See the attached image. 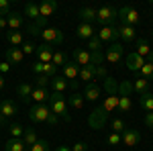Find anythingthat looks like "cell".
I'll return each instance as SVG.
<instances>
[{
	"label": "cell",
	"instance_id": "1",
	"mask_svg": "<svg viewBox=\"0 0 153 151\" xmlns=\"http://www.w3.org/2000/svg\"><path fill=\"white\" fill-rule=\"evenodd\" d=\"M104 90H106L104 102L88 116V127L94 129V131L104 127V123L110 118V112H112V110H118V102H120V98H118V82L114 80V78L108 76L104 80Z\"/></svg>",
	"mask_w": 153,
	"mask_h": 151
},
{
	"label": "cell",
	"instance_id": "2",
	"mask_svg": "<svg viewBox=\"0 0 153 151\" xmlns=\"http://www.w3.org/2000/svg\"><path fill=\"white\" fill-rule=\"evenodd\" d=\"M49 108H51L53 115L61 116L65 123L71 121V115L68 112V100L63 98V94H59V92H51L49 94Z\"/></svg>",
	"mask_w": 153,
	"mask_h": 151
},
{
	"label": "cell",
	"instance_id": "3",
	"mask_svg": "<svg viewBox=\"0 0 153 151\" xmlns=\"http://www.w3.org/2000/svg\"><path fill=\"white\" fill-rule=\"evenodd\" d=\"M131 92H133V82L125 80L118 84V112H131L133 108V102H131Z\"/></svg>",
	"mask_w": 153,
	"mask_h": 151
},
{
	"label": "cell",
	"instance_id": "4",
	"mask_svg": "<svg viewBox=\"0 0 153 151\" xmlns=\"http://www.w3.org/2000/svg\"><path fill=\"white\" fill-rule=\"evenodd\" d=\"M49 115H51V108L47 104H33L29 108V118L33 123H47Z\"/></svg>",
	"mask_w": 153,
	"mask_h": 151
},
{
	"label": "cell",
	"instance_id": "5",
	"mask_svg": "<svg viewBox=\"0 0 153 151\" xmlns=\"http://www.w3.org/2000/svg\"><path fill=\"white\" fill-rule=\"evenodd\" d=\"M118 19H120V25L137 27V25H139V12L135 10L133 6H120V10H118Z\"/></svg>",
	"mask_w": 153,
	"mask_h": 151
},
{
	"label": "cell",
	"instance_id": "6",
	"mask_svg": "<svg viewBox=\"0 0 153 151\" xmlns=\"http://www.w3.org/2000/svg\"><path fill=\"white\" fill-rule=\"evenodd\" d=\"M117 19H118V10H117V8H112V6H102V8H98V16H96V21L102 25V27L112 25Z\"/></svg>",
	"mask_w": 153,
	"mask_h": 151
},
{
	"label": "cell",
	"instance_id": "7",
	"mask_svg": "<svg viewBox=\"0 0 153 151\" xmlns=\"http://www.w3.org/2000/svg\"><path fill=\"white\" fill-rule=\"evenodd\" d=\"M96 37L102 43H117L118 39V27L108 25V27H100V31H96Z\"/></svg>",
	"mask_w": 153,
	"mask_h": 151
},
{
	"label": "cell",
	"instance_id": "8",
	"mask_svg": "<svg viewBox=\"0 0 153 151\" xmlns=\"http://www.w3.org/2000/svg\"><path fill=\"white\" fill-rule=\"evenodd\" d=\"M123 55H125V47L120 43H110V47L106 49V53H104V59L114 65V63H120Z\"/></svg>",
	"mask_w": 153,
	"mask_h": 151
},
{
	"label": "cell",
	"instance_id": "9",
	"mask_svg": "<svg viewBox=\"0 0 153 151\" xmlns=\"http://www.w3.org/2000/svg\"><path fill=\"white\" fill-rule=\"evenodd\" d=\"M53 53H55V45H49V43H41V45H37V61L39 63H51V59H53Z\"/></svg>",
	"mask_w": 153,
	"mask_h": 151
},
{
	"label": "cell",
	"instance_id": "10",
	"mask_svg": "<svg viewBox=\"0 0 153 151\" xmlns=\"http://www.w3.org/2000/svg\"><path fill=\"white\" fill-rule=\"evenodd\" d=\"M41 39H43V43H49V45H61L63 43V33L59 29H43Z\"/></svg>",
	"mask_w": 153,
	"mask_h": 151
},
{
	"label": "cell",
	"instance_id": "11",
	"mask_svg": "<svg viewBox=\"0 0 153 151\" xmlns=\"http://www.w3.org/2000/svg\"><path fill=\"white\" fill-rule=\"evenodd\" d=\"M145 63H147L145 57H141V55H139V53H135V51L127 55V68H129L133 74H139V71L143 70V65H145Z\"/></svg>",
	"mask_w": 153,
	"mask_h": 151
},
{
	"label": "cell",
	"instance_id": "12",
	"mask_svg": "<svg viewBox=\"0 0 153 151\" xmlns=\"http://www.w3.org/2000/svg\"><path fill=\"white\" fill-rule=\"evenodd\" d=\"M139 141H141V133L137 129H125L123 131V145L125 147H137Z\"/></svg>",
	"mask_w": 153,
	"mask_h": 151
},
{
	"label": "cell",
	"instance_id": "13",
	"mask_svg": "<svg viewBox=\"0 0 153 151\" xmlns=\"http://www.w3.org/2000/svg\"><path fill=\"white\" fill-rule=\"evenodd\" d=\"M118 39L125 43H133L137 41V29L129 27V25H118Z\"/></svg>",
	"mask_w": 153,
	"mask_h": 151
},
{
	"label": "cell",
	"instance_id": "14",
	"mask_svg": "<svg viewBox=\"0 0 153 151\" xmlns=\"http://www.w3.org/2000/svg\"><path fill=\"white\" fill-rule=\"evenodd\" d=\"M33 71H35L37 76H47V78H53V76H57V68L53 65V63H33Z\"/></svg>",
	"mask_w": 153,
	"mask_h": 151
},
{
	"label": "cell",
	"instance_id": "15",
	"mask_svg": "<svg viewBox=\"0 0 153 151\" xmlns=\"http://www.w3.org/2000/svg\"><path fill=\"white\" fill-rule=\"evenodd\" d=\"M100 94H102V88H100L96 82H90V84L84 86V98L90 100V102H96V100L100 98Z\"/></svg>",
	"mask_w": 153,
	"mask_h": 151
},
{
	"label": "cell",
	"instance_id": "16",
	"mask_svg": "<svg viewBox=\"0 0 153 151\" xmlns=\"http://www.w3.org/2000/svg\"><path fill=\"white\" fill-rule=\"evenodd\" d=\"M71 57H74V61H76L80 68L90 65V63H92V53H90L88 49H76V51L71 53Z\"/></svg>",
	"mask_w": 153,
	"mask_h": 151
},
{
	"label": "cell",
	"instance_id": "17",
	"mask_svg": "<svg viewBox=\"0 0 153 151\" xmlns=\"http://www.w3.org/2000/svg\"><path fill=\"white\" fill-rule=\"evenodd\" d=\"M65 80H71L76 82V78H80V65L76 63V61H68L65 65H63V74H61Z\"/></svg>",
	"mask_w": 153,
	"mask_h": 151
},
{
	"label": "cell",
	"instance_id": "18",
	"mask_svg": "<svg viewBox=\"0 0 153 151\" xmlns=\"http://www.w3.org/2000/svg\"><path fill=\"white\" fill-rule=\"evenodd\" d=\"M16 104L12 102V100H8V98H4L2 102H0V116H4V118H10V116L16 115Z\"/></svg>",
	"mask_w": 153,
	"mask_h": 151
},
{
	"label": "cell",
	"instance_id": "19",
	"mask_svg": "<svg viewBox=\"0 0 153 151\" xmlns=\"http://www.w3.org/2000/svg\"><path fill=\"white\" fill-rule=\"evenodd\" d=\"M80 82H86V84L96 82V65H94V63L80 68Z\"/></svg>",
	"mask_w": 153,
	"mask_h": 151
},
{
	"label": "cell",
	"instance_id": "20",
	"mask_svg": "<svg viewBox=\"0 0 153 151\" xmlns=\"http://www.w3.org/2000/svg\"><path fill=\"white\" fill-rule=\"evenodd\" d=\"M76 33H78V37L84 39V41H90L92 37H96L94 27H92V25H88V23H80V25H78V29H76Z\"/></svg>",
	"mask_w": 153,
	"mask_h": 151
},
{
	"label": "cell",
	"instance_id": "21",
	"mask_svg": "<svg viewBox=\"0 0 153 151\" xmlns=\"http://www.w3.org/2000/svg\"><path fill=\"white\" fill-rule=\"evenodd\" d=\"M55 10H57V2L55 0H45V2L39 4V12H41L43 19H49L51 14H55Z\"/></svg>",
	"mask_w": 153,
	"mask_h": 151
},
{
	"label": "cell",
	"instance_id": "22",
	"mask_svg": "<svg viewBox=\"0 0 153 151\" xmlns=\"http://www.w3.org/2000/svg\"><path fill=\"white\" fill-rule=\"evenodd\" d=\"M31 100L35 102V104H45L49 100V90L47 88H33V94H31Z\"/></svg>",
	"mask_w": 153,
	"mask_h": 151
},
{
	"label": "cell",
	"instance_id": "23",
	"mask_svg": "<svg viewBox=\"0 0 153 151\" xmlns=\"http://www.w3.org/2000/svg\"><path fill=\"white\" fill-rule=\"evenodd\" d=\"M23 14L21 12H10L8 16H6V21H8V29L10 31H21L23 29Z\"/></svg>",
	"mask_w": 153,
	"mask_h": 151
},
{
	"label": "cell",
	"instance_id": "24",
	"mask_svg": "<svg viewBox=\"0 0 153 151\" xmlns=\"http://www.w3.org/2000/svg\"><path fill=\"white\" fill-rule=\"evenodd\" d=\"M96 16H98V8H92V6H84L82 10H80V19H82V23L92 25V23L96 21Z\"/></svg>",
	"mask_w": 153,
	"mask_h": 151
},
{
	"label": "cell",
	"instance_id": "25",
	"mask_svg": "<svg viewBox=\"0 0 153 151\" xmlns=\"http://www.w3.org/2000/svg\"><path fill=\"white\" fill-rule=\"evenodd\" d=\"M25 57L23 49L21 47H10V49H6V61L8 63H21Z\"/></svg>",
	"mask_w": 153,
	"mask_h": 151
},
{
	"label": "cell",
	"instance_id": "26",
	"mask_svg": "<svg viewBox=\"0 0 153 151\" xmlns=\"http://www.w3.org/2000/svg\"><path fill=\"white\" fill-rule=\"evenodd\" d=\"M133 92H137L139 96L145 92H149V80H145L141 76H137L135 80H133Z\"/></svg>",
	"mask_w": 153,
	"mask_h": 151
},
{
	"label": "cell",
	"instance_id": "27",
	"mask_svg": "<svg viewBox=\"0 0 153 151\" xmlns=\"http://www.w3.org/2000/svg\"><path fill=\"white\" fill-rule=\"evenodd\" d=\"M51 88H53V92H59V94H63V90L68 88V80L63 78V76H53L51 78Z\"/></svg>",
	"mask_w": 153,
	"mask_h": 151
},
{
	"label": "cell",
	"instance_id": "28",
	"mask_svg": "<svg viewBox=\"0 0 153 151\" xmlns=\"http://www.w3.org/2000/svg\"><path fill=\"white\" fill-rule=\"evenodd\" d=\"M25 16H29V19H33V21H39V19H41L39 4H35V2H27V4H25Z\"/></svg>",
	"mask_w": 153,
	"mask_h": 151
},
{
	"label": "cell",
	"instance_id": "29",
	"mask_svg": "<svg viewBox=\"0 0 153 151\" xmlns=\"http://www.w3.org/2000/svg\"><path fill=\"white\" fill-rule=\"evenodd\" d=\"M139 104L145 112H153V92H145L139 98Z\"/></svg>",
	"mask_w": 153,
	"mask_h": 151
},
{
	"label": "cell",
	"instance_id": "30",
	"mask_svg": "<svg viewBox=\"0 0 153 151\" xmlns=\"http://www.w3.org/2000/svg\"><path fill=\"white\" fill-rule=\"evenodd\" d=\"M4 151H27V145L23 139H8L4 145Z\"/></svg>",
	"mask_w": 153,
	"mask_h": 151
},
{
	"label": "cell",
	"instance_id": "31",
	"mask_svg": "<svg viewBox=\"0 0 153 151\" xmlns=\"http://www.w3.org/2000/svg\"><path fill=\"white\" fill-rule=\"evenodd\" d=\"M23 141H25V145H27V149L29 147H33L37 141H39V137H37V131L33 127H29L27 131H25V135H23Z\"/></svg>",
	"mask_w": 153,
	"mask_h": 151
},
{
	"label": "cell",
	"instance_id": "32",
	"mask_svg": "<svg viewBox=\"0 0 153 151\" xmlns=\"http://www.w3.org/2000/svg\"><path fill=\"white\" fill-rule=\"evenodd\" d=\"M151 51H153V47L149 45V43H147L145 39H137V51H135V53H139L141 57H145V59H147Z\"/></svg>",
	"mask_w": 153,
	"mask_h": 151
},
{
	"label": "cell",
	"instance_id": "33",
	"mask_svg": "<svg viewBox=\"0 0 153 151\" xmlns=\"http://www.w3.org/2000/svg\"><path fill=\"white\" fill-rule=\"evenodd\" d=\"M90 53H104V43L98 39V37H92L90 41H88V47H86Z\"/></svg>",
	"mask_w": 153,
	"mask_h": 151
},
{
	"label": "cell",
	"instance_id": "34",
	"mask_svg": "<svg viewBox=\"0 0 153 151\" xmlns=\"http://www.w3.org/2000/svg\"><path fill=\"white\" fill-rule=\"evenodd\" d=\"M16 92H19V96H21V98H23V102H31V94H33V86H31V84H19Z\"/></svg>",
	"mask_w": 153,
	"mask_h": 151
},
{
	"label": "cell",
	"instance_id": "35",
	"mask_svg": "<svg viewBox=\"0 0 153 151\" xmlns=\"http://www.w3.org/2000/svg\"><path fill=\"white\" fill-rule=\"evenodd\" d=\"M84 100H86V98H84V94L74 92V94L70 96V98H68V106H71V108H76V110H80V108L84 106Z\"/></svg>",
	"mask_w": 153,
	"mask_h": 151
},
{
	"label": "cell",
	"instance_id": "36",
	"mask_svg": "<svg viewBox=\"0 0 153 151\" xmlns=\"http://www.w3.org/2000/svg\"><path fill=\"white\" fill-rule=\"evenodd\" d=\"M6 39H8V43L12 47H23V33L21 31H10V33H6Z\"/></svg>",
	"mask_w": 153,
	"mask_h": 151
},
{
	"label": "cell",
	"instance_id": "37",
	"mask_svg": "<svg viewBox=\"0 0 153 151\" xmlns=\"http://www.w3.org/2000/svg\"><path fill=\"white\" fill-rule=\"evenodd\" d=\"M51 63L55 65V68H63L65 63H68V55L63 53V51H59V49H55V53H53V59H51Z\"/></svg>",
	"mask_w": 153,
	"mask_h": 151
},
{
	"label": "cell",
	"instance_id": "38",
	"mask_svg": "<svg viewBox=\"0 0 153 151\" xmlns=\"http://www.w3.org/2000/svg\"><path fill=\"white\" fill-rule=\"evenodd\" d=\"M25 131H27V129H23V125H19V123L10 125V139H23Z\"/></svg>",
	"mask_w": 153,
	"mask_h": 151
},
{
	"label": "cell",
	"instance_id": "39",
	"mask_svg": "<svg viewBox=\"0 0 153 151\" xmlns=\"http://www.w3.org/2000/svg\"><path fill=\"white\" fill-rule=\"evenodd\" d=\"M139 76H141V78H145V80H153V63H149V61H147V63L143 65V70L139 71Z\"/></svg>",
	"mask_w": 153,
	"mask_h": 151
},
{
	"label": "cell",
	"instance_id": "40",
	"mask_svg": "<svg viewBox=\"0 0 153 151\" xmlns=\"http://www.w3.org/2000/svg\"><path fill=\"white\" fill-rule=\"evenodd\" d=\"M106 143H108V145H112V147H114V145H120V143H123V135L112 131V133L106 137Z\"/></svg>",
	"mask_w": 153,
	"mask_h": 151
},
{
	"label": "cell",
	"instance_id": "41",
	"mask_svg": "<svg viewBox=\"0 0 153 151\" xmlns=\"http://www.w3.org/2000/svg\"><path fill=\"white\" fill-rule=\"evenodd\" d=\"M110 127H112V131H114V133H120V135H123V131H125V121H123V118H112V123H110Z\"/></svg>",
	"mask_w": 153,
	"mask_h": 151
},
{
	"label": "cell",
	"instance_id": "42",
	"mask_svg": "<svg viewBox=\"0 0 153 151\" xmlns=\"http://www.w3.org/2000/svg\"><path fill=\"white\" fill-rule=\"evenodd\" d=\"M29 151H51V149H49V143L45 139H39L33 147H29Z\"/></svg>",
	"mask_w": 153,
	"mask_h": 151
},
{
	"label": "cell",
	"instance_id": "43",
	"mask_svg": "<svg viewBox=\"0 0 153 151\" xmlns=\"http://www.w3.org/2000/svg\"><path fill=\"white\" fill-rule=\"evenodd\" d=\"M8 14H10V2L0 0V16H8Z\"/></svg>",
	"mask_w": 153,
	"mask_h": 151
},
{
	"label": "cell",
	"instance_id": "44",
	"mask_svg": "<svg viewBox=\"0 0 153 151\" xmlns=\"http://www.w3.org/2000/svg\"><path fill=\"white\" fill-rule=\"evenodd\" d=\"M21 49H23L25 55H29V53H35V51H37V45H35V43H31V41H25Z\"/></svg>",
	"mask_w": 153,
	"mask_h": 151
},
{
	"label": "cell",
	"instance_id": "45",
	"mask_svg": "<svg viewBox=\"0 0 153 151\" xmlns=\"http://www.w3.org/2000/svg\"><path fill=\"white\" fill-rule=\"evenodd\" d=\"M37 88H47L49 84H51V78H47V76H37Z\"/></svg>",
	"mask_w": 153,
	"mask_h": 151
},
{
	"label": "cell",
	"instance_id": "46",
	"mask_svg": "<svg viewBox=\"0 0 153 151\" xmlns=\"http://www.w3.org/2000/svg\"><path fill=\"white\" fill-rule=\"evenodd\" d=\"M27 31H29V35H33V37H39L41 35V33H43V29H41V27H39V25H29V27H27Z\"/></svg>",
	"mask_w": 153,
	"mask_h": 151
},
{
	"label": "cell",
	"instance_id": "47",
	"mask_svg": "<svg viewBox=\"0 0 153 151\" xmlns=\"http://www.w3.org/2000/svg\"><path fill=\"white\" fill-rule=\"evenodd\" d=\"M98 78H102V80L108 78V71H106L104 65H96V80H98Z\"/></svg>",
	"mask_w": 153,
	"mask_h": 151
},
{
	"label": "cell",
	"instance_id": "48",
	"mask_svg": "<svg viewBox=\"0 0 153 151\" xmlns=\"http://www.w3.org/2000/svg\"><path fill=\"white\" fill-rule=\"evenodd\" d=\"M71 151H88V143H84V141H78L76 145H71Z\"/></svg>",
	"mask_w": 153,
	"mask_h": 151
},
{
	"label": "cell",
	"instance_id": "49",
	"mask_svg": "<svg viewBox=\"0 0 153 151\" xmlns=\"http://www.w3.org/2000/svg\"><path fill=\"white\" fill-rule=\"evenodd\" d=\"M57 123H59V116L51 112V115H49V118H47V125H51V127H55Z\"/></svg>",
	"mask_w": 153,
	"mask_h": 151
},
{
	"label": "cell",
	"instance_id": "50",
	"mask_svg": "<svg viewBox=\"0 0 153 151\" xmlns=\"http://www.w3.org/2000/svg\"><path fill=\"white\" fill-rule=\"evenodd\" d=\"M10 71V63L8 61H0V74H8Z\"/></svg>",
	"mask_w": 153,
	"mask_h": 151
},
{
	"label": "cell",
	"instance_id": "51",
	"mask_svg": "<svg viewBox=\"0 0 153 151\" xmlns=\"http://www.w3.org/2000/svg\"><path fill=\"white\" fill-rule=\"evenodd\" d=\"M145 125L149 129H153V112H147V115H145Z\"/></svg>",
	"mask_w": 153,
	"mask_h": 151
},
{
	"label": "cell",
	"instance_id": "52",
	"mask_svg": "<svg viewBox=\"0 0 153 151\" xmlns=\"http://www.w3.org/2000/svg\"><path fill=\"white\" fill-rule=\"evenodd\" d=\"M8 27V21H6V16H0V29H6Z\"/></svg>",
	"mask_w": 153,
	"mask_h": 151
},
{
	"label": "cell",
	"instance_id": "53",
	"mask_svg": "<svg viewBox=\"0 0 153 151\" xmlns=\"http://www.w3.org/2000/svg\"><path fill=\"white\" fill-rule=\"evenodd\" d=\"M55 151H71V147H68V145H59V147H55Z\"/></svg>",
	"mask_w": 153,
	"mask_h": 151
},
{
	"label": "cell",
	"instance_id": "54",
	"mask_svg": "<svg viewBox=\"0 0 153 151\" xmlns=\"http://www.w3.org/2000/svg\"><path fill=\"white\" fill-rule=\"evenodd\" d=\"M2 88H4V78L0 76V90H2Z\"/></svg>",
	"mask_w": 153,
	"mask_h": 151
},
{
	"label": "cell",
	"instance_id": "55",
	"mask_svg": "<svg viewBox=\"0 0 153 151\" xmlns=\"http://www.w3.org/2000/svg\"><path fill=\"white\" fill-rule=\"evenodd\" d=\"M4 121H6V118H4V116H0V125H2V123H4Z\"/></svg>",
	"mask_w": 153,
	"mask_h": 151
},
{
	"label": "cell",
	"instance_id": "56",
	"mask_svg": "<svg viewBox=\"0 0 153 151\" xmlns=\"http://www.w3.org/2000/svg\"><path fill=\"white\" fill-rule=\"evenodd\" d=\"M27 151H29V149H27Z\"/></svg>",
	"mask_w": 153,
	"mask_h": 151
},
{
	"label": "cell",
	"instance_id": "57",
	"mask_svg": "<svg viewBox=\"0 0 153 151\" xmlns=\"http://www.w3.org/2000/svg\"><path fill=\"white\" fill-rule=\"evenodd\" d=\"M151 33H153V31H151Z\"/></svg>",
	"mask_w": 153,
	"mask_h": 151
}]
</instances>
